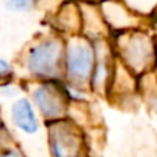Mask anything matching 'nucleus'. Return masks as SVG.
Segmentation results:
<instances>
[{"label": "nucleus", "instance_id": "f03ea898", "mask_svg": "<svg viewBox=\"0 0 157 157\" xmlns=\"http://www.w3.org/2000/svg\"><path fill=\"white\" fill-rule=\"evenodd\" d=\"M92 70V53L83 46L71 49L68 57V71L74 79L85 81Z\"/></svg>", "mask_w": 157, "mask_h": 157}, {"label": "nucleus", "instance_id": "423d86ee", "mask_svg": "<svg viewBox=\"0 0 157 157\" xmlns=\"http://www.w3.org/2000/svg\"><path fill=\"white\" fill-rule=\"evenodd\" d=\"M129 59L133 65H145L150 59V43L146 39H135L129 44Z\"/></svg>", "mask_w": 157, "mask_h": 157}, {"label": "nucleus", "instance_id": "1a4fd4ad", "mask_svg": "<svg viewBox=\"0 0 157 157\" xmlns=\"http://www.w3.org/2000/svg\"><path fill=\"white\" fill-rule=\"evenodd\" d=\"M3 157H20V156H18L17 153H13V151H10V153H7L6 156H3Z\"/></svg>", "mask_w": 157, "mask_h": 157}, {"label": "nucleus", "instance_id": "f257e3e1", "mask_svg": "<svg viewBox=\"0 0 157 157\" xmlns=\"http://www.w3.org/2000/svg\"><path fill=\"white\" fill-rule=\"evenodd\" d=\"M60 49L54 43H44L33 49L29 57V67L35 74L50 75L54 71V67H59Z\"/></svg>", "mask_w": 157, "mask_h": 157}, {"label": "nucleus", "instance_id": "0eeeda50", "mask_svg": "<svg viewBox=\"0 0 157 157\" xmlns=\"http://www.w3.org/2000/svg\"><path fill=\"white\" fill-rule=\"evenodd\" d=\"M32 3L33 0H7V4L15 10H28Z\"/></svg>", "mask_w": 157, "mask_h": 157}, {"label": "nucleus", "instance_id": "7ed1b4c3", "mask_svg": "<svg viewBox=\"0 0 157 157\" xmlns=\"http://www.w3.org/2000/svg\"><path fill=\"white\" fill-rule=\"evenodd\" d=\"M11 120L21 131L27 133H33L38 131V120L31 104L25 99L15 101L11 109Z\"/></svg>", "mask_w": 157, "mask_h": 157}, {"label": "nucleus", "instance_id": "39448f33", "mask_svg": "<svg viewBox=\"0 0 157 157\" xmlns=\"http://www.w3.org/2000/svg\"><path fill=\"white\" fill-rule=\"evenodd\" d=\"M53 149L57 157H75L78 151V139L71 132H59L53 142Z\"/></svg>", "mask_w": 157, "mask_h": 157}, {"label": "nucleus", "instance_id": "20e7f679", "mask_svg": "<svg viewBox=\"0 0 157 157\" xmlns=\"http://www.w3.org/2000/svg\"><path fill=\"white\" fill-rule=\"evenodd\" d=\"M59 89L44 86V88L38 89L35 98L38 100V104L43 110V113L49 117H56L61 113L63 110V99L61 93L57 92Z\"/></svg>", "mask_w": 157, "mask_h": 157}, {"label": "nucleus", "instance_id": "6e6552de", "mask_svg": "<svg viewBox=\"0 0 157 157\" xmlns=\"http://www.w3.org/2000/svg\"><path fill=\"white\" fill-rule=\"evenodd\" d=\"M10 72V67L9 64H7L4 60L0 59V77H4V75H7Z\"/></svg>", "mask_w": 157, "mask_h": 157}]
</instances>
